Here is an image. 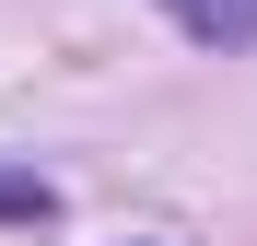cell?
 <instances>
[{
  "label": "cell",
  "instance_id": "obj_1",
  "mask_svg": "<svg viewBox=\"0 0 257 246\" xmlns=\"http://www.w3.org/2000/svg\"><path fill=\"white\" fill-rule=\"evenodd\" d=\"M164 12H176L199 47H245V35H257V0H164Z\"/></svg>",
  "mask_w": 257,
  "mask_h": 246
},
{
  "label": "cell",
  "instance_id": "obj_2",
  "mask_svg": "<svg viewBox=\"0 0 257 246\" xmlns=\"http://www.w3.org/2000/svg\"><path fill=\"white\" fill-rule=\"evenodd\" d=\"M47 211H59L47 176H0V223H47Z\"/></svg>",
  "mask_w": 257,
  "mask_h": 246
}]
</instances>
